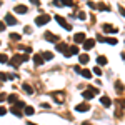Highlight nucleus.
I'll list each match as a JSON object with an SVG mask.
<instances>
[{"label":"nucleus","mask_w":125,"mask_h":125,"mask_svg":"<svg viewBox=\"0 0 125 125\" xmlns=\"http://www.w3.org/2000/svg\"><path fill=\"white\" fill-rule=\"evenodd\" d=\"M27 58H29L27 55H15V57L10 60V65H12V67H15V65H19V63H22V62H25Z\"/></svg>","instance_id":"nucleus-1"},{"label":"nucleus","mask_w":125,"mask_h":125,"mask_svg":"<svg viewBox=\"0 0 125 125\" xmlns=\"http://www.w3.org/2000/svg\"><path fill=\"white\" fill-rule=\"evenodd\" d=\"M55 20H57V22H58V23H60V25H62V27H63L65 30H70V29H72V27H70V25L67 23V20H65V19H62L60 15H57V17H55Z\"/></svg>","instance_id":"nucleus-2"},{"label":"nucleus","mask_w":125,"mask_h":125,"mask_svg":"<svg viewBox=\"0 0 125 125\" xmlns=\"http://www.w3.org/2000/svg\"><path fill=\"white\" fill-rule=\"evenodd\" d=\"M48 20H50V17H48V15H40V17H37V19H35V23H37V25H43V23H47Z\"/></svg>","instance_id":"nucleus-3"},{"label":"nucleus","mask_w":125,"mask_h":125,"mask_svg":"<svg viewBox=\"0 0 125 125\" xmlns=\"http://www.w3.org/2000/svg\"><path fill=\"white\" fill-rule=\"evenodd\" d=\"M43 37H45L48 42H57V40H58V35H53L52 32H45V35H43Z\"/></svg>","instance_id":"nucleus-4"},{"label":"nucleus","mask_w":125,"mask_h":125,"mask_svg":"<svg viewBox=\"0 0 125 125\" xmlns=\"http://www.w3.org/2000/svg\"><path fill=\"white\" fill-rule=\"evenodd\" d=\"M57 50L63 52V55H65V57H68V47H67V43H58V45H57Z\"/></svg>","instance_id":"nucleus-5"},{"label":"nucleus","mask_w":125,"mask_h":125,"mask_svg":"<svg viewBox=\"0 0 125 125\" xmlns=\"http://www.w3.org/2000/svg\"><path fill=\"white\" fill-rule=\"evenodd\" d=\"M94 45H95V40H90V39H88V40H87V39L83 40V48H85V50H90Z\"/></svg>","instance_id":"nucleus-6"},{"label":"nucleus","mask_w":125,"mask_h":125,"mask_svg":"<svg viewBox=\"0 0 125 125\" xmlns=\"http://www.w3.org/2000/svg\"><path fill=\"white\" fill-rule=\"evenodd\" d=\"M73 40L77 42V43H83V40H85V33H75V37H73Z\"/></svg>","instance_id":"nucleus-7"},{"label":"nucleus","mask_w":125,"mask_h":125,"mask_svg":"<svg viewBox=\"0 0 125 125\" xmlns=\"http://www.w3.org/2000/svg\"><path fill=\"white\" fill-rule=\"evenodd\" d=\"M117 30H118L117 27H112V25H107V23L104 25V32H105V33H108V32H112V33H117Z\"/></svg>","instance_id":"nucleus-8"},{"label":"nucleus","mask_w":125,"mask_h":125,"mask_svg":"<svg viewBox=\"0 0 125 125\" xmlns=\"http://www.w3.org/2000/svg\"><path fill=\"white\" fill-rule=\"evenodd\" d=\"M63 98H65V97L62 95V92H55V94H53V100L58 102V104H62V102H63Z\"/></svg>","instance_id":"nucleus-9"},{"label":"nucleus","mask_w":125,"mask_h":125,"mask_svg":"<svg viewBox=\"0 0 125 125\" xmlns=\"http://www.w3.org/2000/svg\"><path fill=\"white\" fill-rule=\"evenodd\" d=\"M5 22H7L9 25H15V23H17V20L13 19V15H10V13H7V15H5Z\"/></svg>","instance_id":"nucleus-10"},{"label":"nucleus","mask_w":125,"mask_h":125,"mask_svg":"<svg viewBox=\"0 0 125 125\" xmlns=\"http://www.w3.org/2000/svg\"><path fill=\"white\" fill-rule=\"evenodd\" d=\"M100 104L105 105V107H110V105H112V100H110L108 97H102V98H100Z\"/></svg>","instance_id":"nucleus-11"},{"label":"nucleus","mask_w":125,"mask_h":125,"mask_svg":"<svg viewBox=\"0 0 125 125\" xmlns=\"http://www.w3.org/2000/svg\"><path fill=\"white\" fill-rule=\"evenodd\" d=\"M88 108H90L88 104H80V105H77V112H87Z\"/></svg>","instance_id":"nucleus-12"},{"label":"nucleus","mask_w":125,"mask_h":125,"mask_svg":"<svg viewBox=\"0 0 125 125\" xmlns=\"http://www.w3.org/2000/svg\"><path fill=\"white\" fill-rule=\"evenodd\" d=\"M15 12L17 13H27V7L25 5H17L15 7Z\"/></svg>","instance_id":"nucleus-13"},{"label":"nucleus","mask_w":125,"mask_h":125,"mask_svg":"<svg viewBox=\"0 0 125 125\" xmlns=\"http://www.w3.org/2000/svg\"><path fill=\"white\" fill-rule=\"evenodd\" d=\"M42 58H45V60H52V58H53V53H52V52H42Z\"/></svg>","instance_id":"nucleus-14"},{"label":"nucleus","mask_w":125,"mask_h":125,"mask_svg":"<svg viewBox=\"0 0 125 125\" xmlns=\"http://www.w3.org/2000/svg\"><path fill=\"white\" fill-rule=\"evenodd\" d=\"M33 62H35V65H42V63H43L42 55H35V57H33Z\"/></svg>","instance_id":"nucleus-15"},{"label":"nucleus","mask_w":125,"mask_h":125,"mask_svg":"<svg viewBox=\"0 0 125 125\" xmlns=\"http://www.w3.org/2000/svg\"><path fill=\"white\" fill-rule=\"evenodd\" d=\"M97 63H98V65H105V63H107V58L104 57V55L97 57Z\"/></svg>","instance_id":"nucleus-16"},{"label":"nucleus","mask_w":125,"mask_h":125,"mask_svg":"<svg viewBox=\"0 0 125 125\" xmlns=\"http://www.w3.org/2000/svg\"><path fill=\"white\" fill-rule=\"evenodd\" d=\"M78 52V47H75V45H72V47H68V55H75Z\"/></svg>","instance_id":"nucleus-17"},{"label":"nucleus","mask_w":125,"mask_h":125,"mask_svg":"<svg viewBox=\"0 0 125 125\" xmlns=\"http://www.w3.org/2000/svg\"><path fill=\"white\" fill-rule=\"evenodd\" d=\"M23 90H25V92H27L29 95H32V94H33V88H32L29 83H23Z\"/></svg>","instance_id":"nucleus-18"},{"label":"nucleus","mask_w":125,"mask_h":125,"mask_svg":"<svg viewBox=\"0 0 125 125\" xmlns=\"http://www.w3.org/2000/svg\"><path fill=\"white\" fill-rule=\"evenodd\" d=\"M80 63H87V62H88V55H87V53H83V55H80Z\"/></svg>","instance_id":"nucleus-19"},{"label":"nucleus","mask_w":125,"mask_h":125,"mask_svg":"<svg viewBox=\"0 0 125 125\" xmlns=\"http://www.w3.org/2000/svg\"><path fill=\"white\" fill-rule=\"evenodd\" d=\"M80 73H82V75H83L85 78H90V77H92V73H90L88 70H80Z\"/></svg>","instance_id":"nucleus-20"},{"label":"nucleus","mask_w":125,"mask_h":125,"mask_svg":"<svg viewBox=\"0 0 125 125\" xmlns=\"http://www.w3.org/2000/svg\"><path fill=\"white\" fill-rule=\"evenodd\" d=\"M10 39H12V40H20V39H22V35H20V33H10Z\"/></svg>","instance_id":"nucleus-21"},{"label":"nucleus","mask_w":125,"mask_h":125,"mask_svg":"<svg viewBox=\"0 0 125 125\" xmlns=\"http://www.w3.org/2000/svg\"><path fill=\"white\" fill-rule=\"evenodd\" d=\"M12 114H13V115H17V117L22 115V114H20V110L17 108V107H12Z\"/></svg>","instance_id":"nucleus-22"},{"label":"nucleus","mask_w":125,"mask_h":125,"mask_svg":"<svg viewBox=\"0 0 125 125\" xmlns=\"http://www.w3.org/2000/svg\"><path fill=\"white\" fill-rule=\"evenodd\" d=\"M33 112H35V110H33L32 107H25V114H27V115H32Z\"/></svg>","instance_id":"nucleus-23"},{"label":"nucleus","mask_w":125,"mask_h":125,"mask_svg":"<svg viewBox=\"0 0 125 125\" xmlns=\"http://www.w3.org/2000/svg\"><path fill=\"white\" fill-rule=\"evenodd\" d=\"M104 42H108V43L115 45V43H117V39H104Z\"/></svg>","instance_id":"nucleus-24"},{"label":"nucleus","mask_w":125,"mask_h":125,"mask_svg":"<svg viewBox=\"0 0 125 125\" xmlns=\"http://www.w3.org/2000/svg\"><path fill=\"white\" fill-rule=\"evenodd\" d=\"M7 60H9V58H7V55H5V53H0V62H3V63H5Z\"/></svg>","instance_id":"nucleus-25"},{"label":"nucleus","mask_w":125,"mask_h":125,"mask_svg":"<svg viewBox=\"0 0 125 125\" xmlns=\"http://www.w3.org/2000/svg\"><path fill=\"white\" fill-rule=\"evenodd\" d=\"M15 100H17V95H15V94H13V95H10V97H9V102H10V104H13Z\"/></svg>","instance_id":"nucleus-26"},{"label":"nucleus","mask_w":125,"mask_h":125,"mask_svg":"<svg viewBox=\"0 0 125 125\" xmlns=\"http://www.w3.org/2000/svg\"><path fill=\"white\" fill-rule=\"evenodd\" d=\"M94 73H95V75H102V70L98 67H94Z\"/></svg>","instance_id":"nucleus-27"},{"label":"nucleus","mask_w":125,"mask_h":125,"mask_svg":"<svg viewBox=\"0 0 125 125\" xmlns=\"http://www.w3.org/2000/svg\"><path fill=\"white\" fill-rule=\"evenodd\" d=\"M7 114V108H3V107H0V115H5Z\"/></svg>","instance_id":"nucleus-28"},{"label":"nucleus","mask_w":125,"mask_h":125,"mask_svg":"<svg viewBox=\"0 0 125 125\" xmlns=\"http://www.w3.org/2000/svg\"><path fill=\"white\" fill-rule=\"evenodd\" d=\"M62 5H72V0H63Z\"/></svg>","instance_id":"nucleus-29"},{"label":"nucleus","mask_w":125,"mask_h":125,"mask_svg":"<svg viewBox=\"0 0 125 125\" xmlns=\"http://www.w3.org/2000/svg\"><path fill=\"white\" fill-rule=\"evenodd\" d=\"M5 78H9L7 73H0V80H5Z\"/></svg>","instance_id":"nucleus-30"},{"label":"nucleus","mask_w":125,"mask_h":125,"mask_svg":"<svg viewBox=\"0 0 125 125\" xmlns=\"http://www.w3.org/2000/svg\"><path fill=\"white\" fill-rule=\"evenodd\" d=\"M15 107H17V108H23V107H25V105H23V102H19V104H17V105H15Z\"/></svg>","instance_id":"nucleus-31"},{"label":"nucleus","mask_w":125,"mask_h":125,"mask_svg":"<svg viewBox=\"0 0 125 125\" xmlns=\"http://www.w3.org/2000/svg\"><path fill=\"white\" fill-rule=\"evenodd\" d=\"M3 29H5V23H3V22H0V32H2Z\"/></svg>","instance_id":"nucleus-32"},{"label":"nucleus","mask_w":125,"mask_h":125,"mask_svg":"<svg viewBox=\"0 0 125 125\" xmlns=\"http://www.w3.org/2000/svg\"><path fill=\"white\" fill-rule=\"evenodd\" d=\"M32 3H33V5H39L40 2H39V0H32Z\"/></svg>","instance_id":"nucleus-33"},{"label":"nucleus","mask_w":125,"mask_h":125,"mask_svg":"<svg viewBox=\"0 0 125 125\" xmlns=\"http://www.w3.org/2000/svg\"><path fill=\"white\" fill-rule=\"evenodd\" d=\"M3 100H5V95H2V94H0V102H3Z\"/></svg>","instance_id":"nucleus-34"},{"label":"nucleus","mask_w":125,"mask_h":125,"mask_svg":"<svg viewBox=\"0 0 125 125\" xmlns=\"http://www.w3.org/2000/svg\"><path fill=\"white\" fill-rule=\"evenodd\" d=\"M82 125H92V124H88V122H85V124H82Z\"/></svg>","instance_id":"nucleus-35"},{"label":"nucleus","mask_w":125,"mask_h":125,"mask_svg":"<svg viewBox=\"0 0 125 125\" xmlns=\"http://www.w3.org/2000/svg\"><path fill=\"white\" fill-rule=\"evenodd\" d=\"M0 5H2V2H0Z\"/></svg>","instance_id":"nucleus-36"}]
</instances>
